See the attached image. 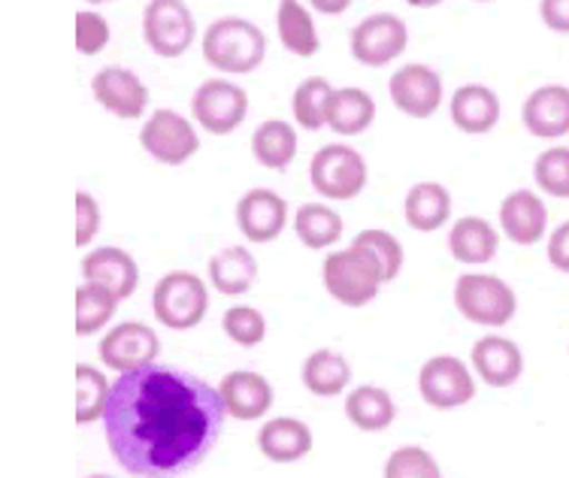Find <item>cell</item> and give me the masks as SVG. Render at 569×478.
I'll return each instance as SVG.
<instances>
[{"instance_id":"cell-1","label":"cell","mask_w":569,"mask_h":478,"mask_svg":"<svg viewBox=\"0 0 569 478\" xmlns=\"http://www.w3.org/2000/svg\"><path fill=\"white\" fill-rule=\"evenodd\" d=\"M224 415L219 388L154 360L112 381L103 434L128 476L176 478L207 460Z\"/></svg>"},{"instance_id":"cell-2","label":"cell","mask_w":569,"mask_h":478,"mask_svg":"<svg viewBox=\"0 0 569 478\" xmlns=\"http://www.w3.org/2000/svg\"><path fill=\"white\" fill-rule=\"evenodd\" d=\"M200 49L207 64L221 73H254L267 58V37L249 19L224 16L203 31Z\"/></svg>"},{"instance_id":"cell-3","label":"cell","mask_w":569,"mask_h":478,"mask_svg":"<svg viewBox=\"0 0 569 478\" xmlns=\"http://www.w3.org/2000/svg\"><path fill=\"white\" fill-rule=\"evenodd\" d=\"M321 279H325L330 297L351 309H361L376 300L385 285L382 267L361 242H351L349 249L330 251L328 261L321 267Z\"/></svg>"},{"instance_id":"cell-4","label":"cell","mask_w":569,"mask_h":478,"mask_svg":"<svg viewBox=\"0 0 569 478\" xmlns=\"http://www.w3.org/2000/svg\"><path fill=\"white\" fill-rule=\"evenodd\" d=\"M455 306L472 325L506 327L518 312V297L500 276L463 272L455 282Z\"/></svg>"},{"instance_id":"cell-5","label":"cell","mask_w":569,"mask_h":478,"mask_svg":"<svg viewBox=\"0 0 569 478\" xmlns=\"http://www.w3.org/2000/svg\"><path fill=\"white\" fill-rule=\"evenodd\" d=\"M367 179H370V167L363 155L342 142L318 149L309 163V182L328 200H355L367 188Z\"/></svg>"},{"instance_id":"cell-6","label":"cell","mask_w":569,"mask_h":478,"mask_svg":"<svg viewBox=\"0 0 569 478\" xmlns=\"http://www.w3.org/2000/svg\"><path fill=\"white\" fill-rule=\"evenodd\" d=\"M209 291L200 276L186 270L167 272L152 291V312L170 330H191L207 318Z\"/></svg>"},{"instance_id":"cell-7","label":"cell","mask_w":569,"mask_h":478,"mask_svg":"<svg viewBox=\"0 0 569 478\" xmlns=\"http://www.w3.org/2000/svg\"><path fill=\"white\" fill-rule=\"evenodd\" d=\"M198 37L186 0H149L142 10V40L158 58L186 54Z\"/></svg>"},{"instance_id":"cell-8","label":"cell","mask_w":569,"mask_h":478,"mask_svg":"<svg viewBox=\"0 0 569 478\" xmlns=\"http://www.w3.org/2000/svg\"><path fill=\"white\" fill-rule=\"evenodd\" d=\"M142 152L164 167H179L200 152V137L194 125L176 109H154L140 131Z\"/></svg>"},{"instance_id":"cell-9","label":"cell","mask_w":569,"mask_h":478,"mask_svg":"<svg viewBox=\"0 0 569 478\" xmlns=\"http://www.w3.org/2000/svg\"><path fill=\"white\" fill-rule=\"evenodd\" d=\"M249 116V94L228 79H207L191 94V119L216 137H228Z\"/></svg>"},{"instance_id":"cell-10","label":"cell","mask_w":569,"mask_h":478,"mask_svg":"<svg viewBox=\"0 0 569 478\" xmlns=\"http://www.w3.org/2000/svg\"><path fill=\"white\" fill-rule=\"evenodd\" d=\"M418 394L430 409L449 412V409L467 406L476 397V381L463 360L442 355V358L425 360V367L418 370Z\"/></svg>"},{"instance_id":"cell-11","label":"cell","mask_w":569,"mask_h":478,"mask_svg":"<svg viewBox=\"0 0 569 478\" xmlns=\"http://www.w3.org/2000/svg\"><path fill=\"white\" fill-rule=\"evenodd\" d=\"M409 28L395 12H376L351 31V54L363 67H388L406 52Z\"/></svg>"},{"instance_id":"cell-12","label":"cell","mask_w":569,"mask_h":478,"mask_svg":"<svg viewBox=\"0 0 569 478\" xmlns=\"http://www.w3.org/2000/svg\"><path fill=\"white\" fill-rule=\"evenodd\" d=\"M100 360L116 372L137 370L146 364H154L161 355V339L149 325L140 321H124V325L112 327L107 337L100 339L98 346Z\"/></svg>"},{"instance_id":"cell-13","label":"cell","mask_w":569,"mask_h":478,"mask_svg":"<svg viewBox=\"0 0 569 478\" xmlns=\"http://www.w3.org/2000/svg\"><path fill=\"white\" fill-rule=\"evenodd\" d=\"M388 94L409 119H430L442 103V77L427 64H406L388 79Z\"/></svg>"},{"instance_id":"cell-14","label":"cell","mask_w":569,"mask_h":478,"mask_svg":"<svg viewBox=\"0 0 569 478\" xmlns=\"http://www.w3.org/2000/svg\"><path fill=\"white\" fill-rule=\"evenodd\" d=\"M91 94L116 119H140L149 107V88L128 67H103L91 79Z\"/></svg>"},{"instance_id":"cell-15","label":"cell","mask_w":569,"mask_h":478,"mask_svg":"<svg viewBox=\"0 0 569 478\" xmlns=\"http://www.w3.org/2000/svg\"><path fill=\"white\" fill-rule=\"evenodd\" d=\"M288 225V203L270 188H252L237 203V228L249 242H273Z\"/></svg>"},{"instance_id":"cell-16","label":"cell","mask_w":569,"mask_h":478,"mask_svg":"<svg viewBox=\"0 0 569 478\" xmlns=\"http://www.w3.org/2000/svg\"><path fill=\"white\" fill-rule=\"evenodd\" d=\"M221 402L230 418L237 421H258L273 409V385L261 372L233 370L219 385Z\"/></svg>"},{"instance_id":"cell-17","label":"cell","mask_w":569,"mask_h":478,"mask_svg":"<svg viewBox=\"0 0 569 478\" xmlns=\"http://www.w3.org/2000/svg\"><path fill=\"white\" fill-rule=\"evenodd\" d=\"M82 279L88 285L107 288L119 300H128L140 285V267L133 261V255H128L119 246H100L82 261Z\"/></svg>"},{"instance_id":"cell-18","label":"cell","mask_w":569,"mask_h":478,"mask_svg":"<svg viewBox=\"0 0 569 478\" xmlns=\"http://www.w3.org/2000/svg\"><path fill=\"white\" fill-rule=\"evenodd\" d=\"M525 128L539 140H560L569 133V88L542 86L521 107Z\"/></svg>"},{"instance_id":"cell-19","label":"cell","mask_w":569,"mask_h":478,"mask_svg":"<svg viewBox=\"0 0 569 478\" xmlns=\"http://www.w3.org/2000/svg\"><path fill=\"white\" fill-rule=\"evenodd\" d=\"M548 209L539 200V195L518 188L512 195L503 197L500 203V230L512 239L515 246H533L546 237Z\"/></svg>"},{"instance_id":"cell-20","label":"cell","mask_w":569,"mask_h":478,"mask_svg":"<svg viewBox=\"0 0 569 478\" xmlns=\"http://www.w3.org/2000/svg\"><path fill=\"white\" fill-rule=\"evenodd\" d=\"M472 367L479 372V379L491 388H509L521 379L525 372V355L506 337H485L472 346Z\"/></svg>"},{"instance_id":"cell-21","label":"cell","mask_w":569,"mask_h":478,"mask_svg":"<svg viewBox=\"0 0 569 478\" xmlns=\"http://www.w3.org/2000/svg\"><path fill=\"white\" fill-rule=\"evenodd\" d=\"M449 112L458 131L479 137V133H488L497 128L503 107H500V98H497V91H493V88L460 86L458 91L451 94Z\"/></svg>"},{"instance_id":"cell-22","label":"cell","mask_w":569,"mask_h":478,"mask_svg":"<svg viewBox=\"0 0 569 478\" xmlns=\"http://www.w3.org/2000/svg\"><path fill=\"white\" fill-rule=\"evenodd\" d=\"M258 448L273 464H297L312 451V430L297 418H273L261 427Z\"/></svg>"},{"instance_id":"cell-23","label":"cell","mask_w":569,"mask_h":478,"mask_svg":"<svg viewBox=\"0 0 569 478\" xmlns=\"http://www.w3.org/2000/svg\"><path fill=\"white\" fill-rule=\"evenodd\" d=\"M449 251L458 263H488L500 251V233L485 218L463 216L449 230Z\"/></svg>"},{"instance_id":"cell-24","label":"cell","mask_w":569,"mask_h":478,"mask_svg":"<svg viewBox=\"0 0 569 478\" xmlns=\"http://www.w3.org/2000/svg\"><path fill=\"white\" fill-rule=\"evenodd\" d=\"M209 282L224 297H240L258 282V261L246 246H228L209 258Z\"/></svg>"},{"instance_id":"cell-25","label":"cell","mask_w":569,"mask_h":478,"mask_svg":"<svg viewBox=\"0 0 569 478\" xmlns=\"http://www.w3.org/2000/svg\"><path fill=\"white\" fill-rule=\"evenodd\" d=\"M406 225L418 233H433L451 218L449 188L439 182H418L409 188L403 203Z\"/></svg>"},{"instance_id":"cell-26","label":"cell","mask_w":569,"mask_h":478,"mask_svg":"<svg viewBox=\"0 0 569 478\" xmlns=\"http://www.w3.org/2000/svg\"><path fill=\"white\" fill-rule=\"evenodd\" d=\"M346 418L363 434H382L395 425V397L379 385H361L346 397Z\"/></svg>"},{"instance_id":"cell-27","label":"cell","mask_w":569,"mask_h":478,"mask_svg":"<svg viewBox=\"0 0 569 478\" xmlns=\"http://www.w3.org/2000/svg\"><path fill=\"white\" fill-rule=\"evenodd\" d=\"M376 121V100L363 88H337L330 98L328 128L340 137H358Z\"/></svg>"},{"instance_id":"cell-28","label":"cell","mask_w":569,"mask_h":478,"mask_svg":"<svg viewBox=\"0 0 569 478\" xmlns=\"http://www.w3.org/2000/svg\"><path fill=\"white\" fill-rule=\"evenodd\" d=\"M276 31H279V43L297 58H312L318 52V31L309 10L300 0H279V12H276Z\"/></svg>"},{"instance_id":"cell-29","label":"cell","mask_w":569,"mask_h":478,"mask_svg":"<svg viewBox=\"0 0 569 478\" xmlns=\"http://www.w3.org/2000/svg\"><path fill=\"white\" fill-rule=\"evenodd\" d=\"M252 155L254 161L267 170H284L297 158V131L295 125L282 119H270L258 125L252 133Z\"/></svg>"},{"instance_id":"cell-30","label":"cell","mask_w":569,"mask_h":478,"mask_svg":"<svg viewBox=\"0 0 569 478\" xmlns=\"http://www.w3.org/2000/svg\"><path fill=\"white\" fill-rule=\"evenodd\" d=\"M351 381L349 360L330 351V348H318L303 364V385L309 394L316 397H337L346 391V385Z\"/></svg>"},{"instance_id":"cell-31","label":"cell","mask_w":569,"mask_h":478,"mask_svg":"<svg viewBox=\"0 0 569 478\" xmlns=\"http://www.w3.org/2000/svg\"><path fill=\"white\" fill-rule=\"evenodd\" d=\"M295 233L307 249H330L342 239V218L325 203H303L295 216Z\"/></svg>"},{"instance_id":"cell-32","label":"cell","mask_w":569,"mask_h":478,"mask_svg":"<svg viewBox=\"0 0 569 478\" xmlns=\"http://www.w3.org/2000/svg\"><path fill=\"white\" fill-rule=\"evenodd\" d=\"M337 88L330 86L325 77L303 79L295 88V98H291V116L303 131H321L328 125V109L330 98H333Z\"/></svg>"},{"instance_id":"cell-33","label":"cell","mask_w":569,"mask_h":478,"mask_svg":"<svg viewBox=\"0 0 569 478\" xmlns=\"http://www.w3.org/2000/svg\"><path fill=\"white\" fill-rule=\"evenodd\" d=\"M112 381L103 379V372L91 364L77 367V425H94L107 412Z\"/></svg>"},{"instance_id":"cell-34","label":"cell","mask_w":569,"mask_h":478,"mask_svg":"<svg viewBox=\"0 0 569 478\" xmlns=\"http://www.w3.org/2000/svg\"><path fill=\"white\" fill-rule=\"evenodd\" d=\"M119 297L100 285H82L77 291V337H91L116 316Z\"/></svg>"},{"instance_id":"cell-35","label":"cell","mask_w":569,"mask_h":478,"mask_svg":"<svg viewBox=\"0 0 569 478\" xmlns=\"http://www.w3.org/2000/svg\"><path fill=\"white\" fill-rule=\"evenodd\" d=\"M533 182L539 191L569 200V146H551L533 161Z\"/></svg>"},{"instance_id":"cell-36","label":"cell","mask_w":569,"mask_h":478,"mask_svg":"<svg viewBox=\"0 0 569 478\" xmlns=\"http://www.w3.org/2000/svg\"><path fill=\"white\" fill-rule=\"evenodd\" d=\"M355 242H361L363 249H370V255L379 261L382 267V276H385V285L395 282L400 270H403V246H400V239L395 233H388V230H379V228H370V230H361Z\"/></svg>"},{"instance_id":"cell-37","label":"cell","mask_w":569,"mask_h":478,"mask_svg":"<svg viewBox=\"0 0 569 478\" xmlns=\"http://www.w3.org/2000/svg\"><path fill=\"white\" fill-rule=\"evenodd\" d=\"M221 327L242 348L261 346L263 337H267V321H263V316L254 306H233V309H228L224 318H221Z\"/></svg>"},{"instance_id":"cell-38","label":"cell","mask_w":569,"mask_h":478,"mask_svg":"<svg viewBox=\"0 0 569 478\" xmlns=\"http://www.w3.org/2000/svg\"><path fill=\"white\" fill-rule=\"evenodd\" d=\"M385 478H442L437 457H430L425 448L403 446L385 464Z\"/></svg>"},{"instance_id":"cell-39","label":"cell","mask_w":569,"mask_h":478,"mask_svg":"<svg viewBox=\"0 0 569 478\" xmlns=\"http://www.w3.org/2000/svg\"><path fill=\"white\" fill-rule=\"evenodd\" d=\"M110 43V22L100 12H77V49L82 54H98Z\"/></svg>"},{"instance_id":"cell-40","label":"cell","mask_w":569,"mask_h":478,"mask_svg":"<svg viewBox=\"0 0 569 478\" xmlns=\"http://www.w3.org/2000/svg\"><path fill=\"white\" fill-rule=\"evenodd\" d=\"M100 230V203L88 191H77V246H88Z\"/></svg>"},{"instance_id":"cell-41","label":"cell","mask_w":569,"mask_h":478,"mask_svg":"<svg viewBox=\"0 0 569 478\" xmlns=\"http://www.w3.org/2000/svg\"><path fill=\"white\" fill-rule=\"evenodd\" d=\"M548 263L558 272H569V221L551 230V237H548Z\"/></svg>"},{"instance_id":"cell-42","label":"cell","mask_w":569,"mask_h":478,"mask_svg":"<svg viewBox=\"0 0 569 478\" xmlns=\"http://www.w3.org/2000/svg\"><path fill=\"white\" fill-rule=\"evenodd\" d=\"M539 16L555 33H569V0H539Z\"/></svg>"},{"instance_id":"cell-43","label":"cell","mask_w":569,"mask_h":478,"mask_svg":"<svg viewBox=\"0 0 569 478\" xmlns=\"http://www.w3.org/2000/svg\"><path fill=\"white\" fill-rule=\"evenodd\" d=\"M312 10H318L321 16H340L351 7V0H307Z\"/></svg>"},{"instance_id":"cell-44","label":"cell","mask_w":569,"mask_h":478,"mask_svg":"<svg viewBox=\"0 0 569 478\" xmlns=\"http://www.w3.org/2000/svg\"><path fill=\"white\" fill-rule=\"evenodd\" d=\"M409 7H416V10H430V7H439L442 0H406Z\"/></svg>"},{"instance_id":"cell-45","label":"cell","mask_w":569,"mask_h":478,"mask_svg":"<svg viewBox=\"0 0 569 478\" xmlns=\"http://www.w3.org/2000/svg\"><path fill=\"white\" fill-rule=\"evenodd\" d=\"M88 3H94V7H98V3H110V0H88Z\"/></svg>"},{"instance_id":"cell-46","label":"cell","mask_w":569,"mask_h":478,"mask_svg":"<svg viewBox=\"0 0 569 478\" xmlns=\"http://www.w3.org/2000/svg\"><path fill=\"white\" fill-rule=\"evenodd\" d=\"M88 478H112V476H88Z\"/></svg>"},{"instance_id":"cell-47","label":"cell","mask_w":569,"mask_h":478,"mask_svg":"<svg viewBox=\"0 0 569 478\" xmlns=\"http://www.w3.org/2000/svg\"><path fill=\"white\" fill-rule=\"evenodd\" d=\"M479 3H485V0H479Z\"/></svg>"}]
</instances>
